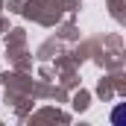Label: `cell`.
Masks as SVG:
<instances>
[{
    "label": "cell",
    "instance_id": "6da1fadb",
    "mask_svg": "<svg viewBox=\"0 0 126 126\" xmlns=\"http://www.w3.org/2000/svg\"><path fill=\"white\" fill-rule=\"evenodd\" d=\"M111 123L114 126H126V103H120V106L111 109Z\"/></svg>",
    "mask_w": 126,
    "mask_h": 126
}]
</instances>
